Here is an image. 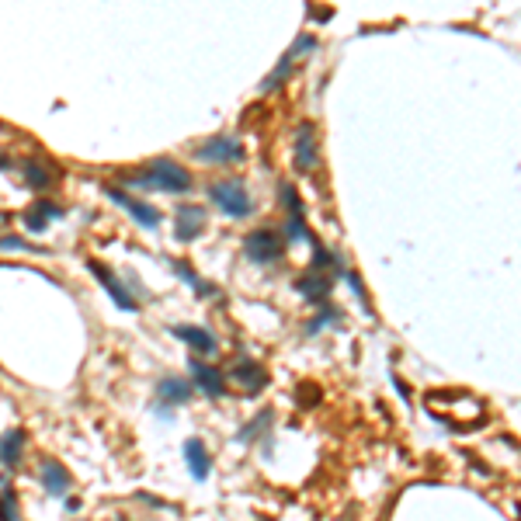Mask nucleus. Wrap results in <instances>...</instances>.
I'll list each match as a JSON object with an SVG mask.
<instances>
[{"mask_svg":"<svg viewBox=\"0 0 521 521\" xmlns=\"http://www.w3.org/2000/svg\"><path fill=\"white\" fill-rule=\"evenodd\" d=\"M188 369H192V376H195V386H199L206 397H212V400H222V397H226V376H222L219 369L206 365L202 358H192Z\"/></svg>","mask_w":521,"mask_h":521,"instance_id":"nucleus-10","label":"nucleus"},{"mask_svg":"<svg viewBox=\"0 0 521 521\" xmlns=\"http://www.w3.org/2000/svg\"><path fill=\"white\" fill-rule=\"evenodd\" d=\"M0 250H31V243L21 236H0Z\"/></svg>","mask_w":521,"mask_h":521,"instance_id":"nucleus-27","label":"nucleus"},{"mask_svg":"<svg viewBox=\"0 0 521 521\" xmlns=\"http://www.w3.org/2000/svg\"><path fill=\"white\" fill-rule=\"evenodd\" d=\"M208 199L222 208L229 219H247V215L254 212V199L247 195L243 181H236V178H229V181H212V185H208Z\"/></svg>","mask_w":521,"mask_h":521,"instance_id":"nucleus-2","label":"nucleus"},{"mask_svg":"<svg viewBox=\"0 0 521 521\" xmlns=\"http://www.w3.org/2000/svg\"><path fill=\"white\" fill-rule=\"evenodd\" d=\"M171 268H174V275H181V278H185V282H188V285L199 292V296H215V289H212V285H206V282H202V278H199V275H195V271L185 264V261H174Z\"/></svg>","mask_w":521,"mask_h":521,"instance_id":"nucleus-19","label":"nucleus"},{"mask_svg":"<svg viewBox=\"0 0 521 521\" xmlns=\"http://www.w3.org/2000/svg\"><path fill=\"white\" fill-rule=\"evenodd\" d=\"M310 49H316V38H313V35H299V38H296V45H292L289 52H292V56H299V52H310Z\"/></svg>","mask_w":521,"mask_h":521,"instance_id":"nucleus-28","label":"nucleus"},{"mask_svg":"<svg viewBox=\"0 0 521 521\" xmlns=\"http://www.w3.org/2000/svg\"><path fill=\"white\" fill-rule=\"evenodd\" d=\"M229 379H233L236 386H243L247 393H257V390L268 386V372H264V365H257V362H240V365H233V369H229Z\"/></svg>","mask_w":521,"mask_h":521,"instance_id":"nucleus-14","label":"nucleus"},{"mask_svg":"<svg viewBox=\"0 0 521 521\" xmlns=\"http://www.w3.org/2000/svg\"><path fill=\"white\" fill-rule=\"evenodd\" d=\"M21 171H24V181H28L31 188H38V192L52 185V174H49L38 160H21Z\"/></svg>","mask_w":521,"mask_h":521,"instance_id":"nucleus-18","label":"nucleus"},{"mask_svg":"<svg viewBox=\"0 0 521 521\" xmlns=\"http://www.w3.org/2000/svg\"><path fill=\"white\" fill-rule=\"evenodd\" d=\"M282 202L289 206V222H285V243H303V240H313V233L306 229V219H303V202L296 195L292 185H282Z\"/></svg>","mask_w":521,"mask_h":521,"instance_id":"nucleus-5","label":"nucleus"},{"mask_svg":"<svg viewBox=\"0 0 521 521\" xmlns=\"http://www.w3.org/2000/svg\"><path fill=\"white\" fill-rule=\"evenodd\" d=\"M35 212L42 215V219H59L66 208L63 206H56V202H49V199H38V206H35Z\"/></svg>","mask_w":521,"mask_h":521,"instance_id":"nucleus-25","label":"nucleus"},{"mask_svg":"<svg viewBox=\"0 0 521 521\" xmlns=\"http://www.w3.org/2000/svg\"><path fill=\"white\" fill-rule=\"evenodd\" d=\"M181 455H185V462H188V469H192L195 480H208V473H212V459H208V448H206L202 438H188L185 448H181Z\"/></svg>","mask_w":521,"mask_h":521,"instance_id":"nucleus-13","label":"nucleus"},{"mask_svg":"<svg viewBox=\"0 0 521 521\" xmlns=\"http://www.w3.org/2000/svg\"><path fill=\"white\" fill-rule=\"evenodd\" d=\"M21 222H24V229H28V233H45V229H49V226H45V219H42L35 208H28V212L21 215Z\"/></svg>","mask_w":521,"mask_h":521,"instance_id":"nucleus-23","label":"nucleus"},{"mask_svg":"<svg viewBox=\"0 0 521 521\" xmlns=\"http://www.w3.org/2000/svg\"><path fill=\"white\" fill-rule=\"evenodd\" d=\"M292 160H296L299 174H310L316 167V129H313V122H299L296 143H292Z\"/></svg>","mask_w":521,"mask_h":521,"instance_id":"nucleus-8","label":"nucleus"},{"mask_svg":"<svg viewBox=\"0 0 521 521\" xmlns=\"http://www.w3.org/2000/svg\"><path fill=\"white\" fill-rule=\"evenodd\" d=\"M344 278H348V289H351V292L365 303V306H369V296H365V289H362V278H358L355 271H344Z\"/></svg>","mask_w":521,"mask_h":521,"instance_id":"nucleus-26","label":"nucleus"},{"mask_svg":"<svg viewBox=\"0 0 521 521\" xmlns=\"http://www.w3.org/2000/svg\"><path fill=\"white\" fill-rule=\"evenodd\" d=\"M178 341H185V344H192L195 351H202V355H212L219 344H215V337L208 334L206 327H195V323H181V327H174L171 330Z\"/></svg>","mask_w":521,"mask_h":521,"instance_id":"nucleus-15","label":"nucleus"},{"mask_svg":"<svg viewBox=\"0 0 521 521\" xmlns=\"http://www.w3.org/2000/svg\"><path fill=\"white\" fill-rule=\"evenodd\" d=\"M195 157L202 164H229V160H240L243 157V146L233 136H215V139H208V143H202L195 150Z\"/></svg>","mask_w":521,"mask_h":521,"instance_id":"nucleus-7","label":"nucleus"},{"mask_svg":"<svg viewBox=\"0 0 521 521\" xmlns=\"http://www.w3.org/2000/svg\"><path fill=\"white\" fill-rule=\"evenodd\" d=\"M327 323H341V310H334V306H323V310H320L310 320V323H306V334H310V337H313V334H320Z\"/></svg>","mask_w":521,"mask_h":521,"instance_id":"nucleus-21","label":"nucleus"},{"mask_svg":"<svg viewBox=\"0 0 521 521\" xmlns=\"http://www.w3.org/2000/svg\"><path fill=\"white\" fill-rule=\"evenodd\" d=\"M243 254L254 264H271V261H278L285 254V240H282L278 229H254L243 240Z\"/></svg>","mask_w":521,"mask_h":521,"instance_id":"nucleus-3","label":"nucleus"},{"mask_svg":"<svg viewBox=\"0 0 521 521\" xmlns=\"http://www.w3.org/2000/svg\"><path fill=\"white\" fill-rule=\"evenodd\" d=\"M292 63H296V56H292V52H285V56H282V63L275 66V73H271V77L264 80V87H261V91H264V94H271V91H278V84H282V80L289 77V70H292Z\"/></svg>","mask_w":521,"mask_h":521,"instance_id":"nucleus-20","label":"nucleus"},{"mask_svg":"<svg viewBox=\"0 0 521 521\" xmlns=\"http://www.w3.org/2000/svg\"><path fill=\"white\" fill-rule=\"evenodd\" d=\"M296 292H303L310 303H323V299L334 292V282H330L327 275H320V271H310V275L296 278Z\"/></svg>","mask_w":521,"mask_h":521,"instance_id":"nucleus-16","label":"nucleus"},{"mask_svg":"<svg viewBox=\"0 0 521 521\" xmlns=\"http://www.w3.org/2000/svg\"><path fill=\"white\" fill-rule=\"evenodd\" d=\"M268 420H271V411H264V414H261V417H254V424H247V427L240 431V438L247 441V438H254V434H261V431L268 427Z\"/></svg>","mask_w":521,"mask_h":521,"instance_id":"nucleus-24","label":"nucleus"},{"mask_svg":"<svg viewBox=\"0 0 521 521\" xmlns=\"http://www.w3.org/2000/svg\"><path fill=\"white\" fill-rule=\"evenodd\" d=\"M104 195H108V199H111L115 206L125 208V212H129V215H132V219H136L139 226H146V229H157V226H160V219H164V215H160V212H157L153 206H146V202L132 199V195H129V192H122V188H108Z\"/></svg>","mask_w":521,"mask_h":521,"instance_id":"nucleus-6","label":"nucleus"},{"mask_svg":"<svg viewBox=\"0 0 521 521\" xmlns=\"http://www.w3.org/2000/svg\"><path fill=\"white\" fill-rule=\"evenodd\" d=\"M206 226H208V215L202 206H178V212H174V236L181 243L199 240L206 233Z\"/></svg>","mask_w":521,"mask_h":521,"instance_id":"nucleus-4","label":"nucleus"},{"mask_svg":"<svg viewBox=\"0 0 521 521\" xmlns=\"http://www.w3.org/2000/svg\"><path fill=\"white\" fill-rule=\"evenodd\" d=\"M24 445H28L24 431H21V427H10L7 434H0V459L14 469V466L21 462V455H24Z\"/></svg>","mask_w":521,"mask_h":521,"instance_id":"nucleus-17","label":"nucleus"},{"mask_svg":"<svg viewBox=\"0 0 521 521\" xmlns=\"http://www.w3.org/2000/svg\"><path fill=\"white\" fill-rule=\"evenodd\" d=\"M188 400H192V386H188L185 379L167 376V379H160V383H157V407H160V411L181 407V404H188Z\"/></svg>","mask_w":521,"mask_h":521,"instance_id":"nucleus-11","label":"nucleus"},{"mask_svg":"<svg viewBox=\"0 0 521 521\" xmlns=\"http://www.w3.org/2000/svg\"><path fill=\"white\" fill-rule=\"evenodd\" d=\"M122 181L139 185V188H157V192H167V195H188V192L195 188L192 171H185V167L174 164L171 157H157V160H150V167H143V174L125 171Z\"/></svg>","mask_w":521,"mask_h":521,"instance_id":"nucleus-1","label":"nucleus"},{"mask_svg":"<svg viewBox=\"0 0 521 521\" xmlns=\"http://www.w3.org/2000/svg\"><path fill=\"white\" fill-rule=\"evenodd\" d=\"M10 167H14V164H10V157H7V153H0V171H10Z\"/></svg>","mask_w":521,"mask_h":521,"instance_id":"nucleus-29","label":"nucleus"},{"mask_svg":"<svg viewBox=\"0 0 521 521\" xmlns=\"http://www.w3.org/2000/svg\"><path fill=\"white\" fill-rule=\"evenodd\" d=\"M87 268H91V275H98L101 289L111 296V303H115L118 310H125V313H136V310H139V306H136V299L129 296V289H125V285H122V282H118V278H115L108 268H104L101 261H87Z\"/></svg>","mask_w":521,"mask_h":521,"instance_id":"nucleus-9","label":"nucleus"},{"mask_svg":"<svg viewBox=\"0 0 521 521\" xmlns=\"http://www.w3.org/2000/svg\"><path fill=\"white\" fill-rule=\"evenodd\" d=\"M0 521H21L17 518V494L10 487L0 490Z\"/></svg>","mask_w":521,"mask_h":521,"instance_id":"nucleus-22","label":"nucleus"},{"mask_svg":"<svg viewBox=\"0 0 521 521\" xmlns=\"http://www.w3.org/2000/svg\"><path fill=\"white\" fill-rule=\"evenodd\" d=\"M38 483H42L52 497H63V494L70 490V473H66L63 462H56V459H42V466H38Z\"/></svg>","mask_w":521,"mask_h":521,"instance_id":"nucleus-12","label":"nucleus"}]
</instances>
